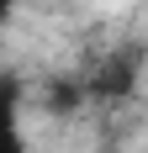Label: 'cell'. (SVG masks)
<instances>
[{"mask_svg":"<svg viewBox=\"0 0 148 153\" xmlns=\"http://www.w3.org/2000/svg\"><path fill=\"white\" fill-rule=\"evenodd\" d=\"M143 153H148V148H143Z\"/></svg>","mask_w":148,"mask_h":153,"instance_id":"4","label":"cell"},{"mask_svg":"<svg viewBox=\"0 0 148 153\" xmlns=\"http://www.w3.org/2000/svg\"><path fill=\"white\" fill-rule=\"evenodd\" d=\"M132 74H138V58H132V53H111L106 69H101V79H95V90H101V95H127V90H132Z\"/></svg>","mask_w":148,"mask_h":153,"instance_id":"1","label":"cell"},{"mask_svg":"<svg viewBox=\"0 0 148 153\" xmlns=\"http://www.w3.org/2000/svg\"><path fill=\"white\" fill-rule=\"evenodd\" d=\"M0 153H27L21 143V116H16V90L0 85Z\"/></svg>","mask_w":148,"mask_h":153,"instance_id":"2","label":"cell"},{"mask_svg":"<svg viewBox=\"0 0 148 153\" xmlns=\"http://www.w3.org/2000/svg\"><path fill=\"white\" fill-rule=\"evenodd\" d=\"M16 11V0H0V21H5V16H11Z\"/></svg>","mask_w":148,"mask_h":153,"instance_id":"3","label":"cell"}]
</instances>
